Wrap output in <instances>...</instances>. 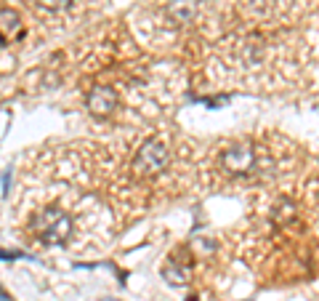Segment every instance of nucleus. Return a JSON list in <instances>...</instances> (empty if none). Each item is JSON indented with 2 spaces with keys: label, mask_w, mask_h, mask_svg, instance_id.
<instances>
[{
  "label": "nucleus",
  "mask_w": 319,
  "mask_h": 301,
  "mask_svg": "<svg viewBox=\"0 0 319 301\" xmlns=\"http://www.w3.org/2000/svg\"><path fill=\"white\" fill-rule=\"evenodd\" d=\"M32 232L45 243V245H61L72 237V219L61 208H45L43 213L35 216Z\"/></svg>",
  "instance_id": "1"
},
{
  "label": "nucleus",
  "mask_w": 319,
  "mask_h": 301,
  "mask_svg": "<svg viewBox=\"0 0 319 301\" xmlns=\"http://www.w3.org/2000/svg\"><path fill=\"white\" fill-rule=\"evenodd\" d=\"M168 147L162 144L160 139H146L144 144L139 147V152H136V173L141 176H155L160 173L165 166H168Z\"/></svg>",
  "instance_id": "2"
},
{
  "label": "nucleus",
  "mask_w": 319,
  "mask_h": 301,
  "mask_svg": "<svg viewBox=\"0 0 319 301\" xmlns=\"http://www.w3.org/2000/svg\"><path fill=\"white\" fill-rule=\"evenodd\" d=\"M117 104H120L117 91L109 88V86H96L85 96V107H88V112L96 117H109L112 112L117 110Z\"/></svg>",
  "instance_id": "3"
},
{
  "label": "nucleus",
  "mask_w": 319,
  "mask_h": 301,
  "mask_svg": "<svg viewBox=\"0 0 319 301\" xmlns=\"http://www.w3.org/2000/svg\"><path fill=\"white\" fill-rule=\"evenodd\" d=\"M221 163H224V168H226L229 173L242 176V173L253 171V166H255V150H253L250 144L229 147V150L224 152V157H221Z\"/></svg>",
  "instance_id": "4"
},
{
  "label": "nucleus",
  "mask_w": 319,
  "mask_h": 301,
  "mask_svg": "<svg viewBox=\"0 0 319 301\" xmlns=\"http://www.w3.org/2000/svg\"><path fill=\"white\" fill-rule=\"evenodd\" d=\"M199 14V0H170L165 5V21L170 27H184L192 24Z\"/></svg>",
  "instance_id": "5"
},
{
  "label": "nucleus",
  "mask_w": 319,
  "mask_h": 301,
  "mask_svg": "<svg viewBox=\"0 0 319 301\" xmlns=\"http://www.w3.org/2000/svg\"><path fill=\"white\" fill-rule=\"evenodd\" d=\"M0 35L5 40H16V38L24 35V24H21V16L14 8H0Z\"/></svg>",
  "instance_id": "6"
},
{
  "label": "nucleus",
  "mask_w": 319,
  "mask_h": 301,
  "mask_svg": "<svg viewBox=\"0 0 319 301\" xmlns=\"http://www.w3.org/2000/svg\"><path fill=\"white\" fill-rule=\"evenodd\" d=\"M162 280H168L170 285H186L189 282V269L176 264V261H170V264L162 266Z\"/></svg>",
  "instance_id": "7"
},
{
  "label": "nucleus",
  "mask_w": 319,
  "mask_h": 301,
  "mask_svg": "<svg viewBox=\"0 0 319 301\" xmlns=\"http://www.w3.org/2000/svg\"><path fill=\"white\" fill-rule=\"evenodd\" d=\"M37 3H43L45 8H67L72 0H37Z\"/></svg>",
  "instance_id": "8"
},
{
  "label": "nucleus",
  "mask_w": 319,
  "mask_h": 301,
  "mask_svg": "<svg viewBox=\"0 0 319 301\" xmlns=\"http://www.w3.org/2000/svg\"><path fill=\"white\" fill-rule=\"evenodd\" d=\"M24 256L21 251H0V261H11V259H19Z\"/></svg>",
  "instance_id": "9"
},
{
  "label": "nucleus",
  "mask_w": 319,
  "mask_h": 301,
  "mask_svg": "<svg viewBox=\"0 0 319 301\" xmlns=\"http://www.w3.org/2000/svg\"><path fill=\"white\" fill-rule=\"evenodd\" d=\"M8 181H11V168L3 173V195H8Z\"/></svg>",
  "instance_id": "10"
},
{
  "label": "nucleus",
  "mask_w": 319,
  "mask_h": 301,
  "mask_svg": "<svg viewBox=\"0 0 319 301\" xmlns=\"http://www.w3.org/2000/svg\"><path fill=\"white\" fill-rule=\"evenodd\" d=\"M0 301H14V299H11V296H8V293H5V291H3V285H0Z\"/></svg>",
  "instance_id": "11"
},
{
  "label": "nucleus",
  "mask_w": 319,
  "mask_h": 301,
  "mask_svg": "<svg viewBox=\"0 0 319 301\" xmlns=\"http://www.w3.org/2000/svg\"><path fill=\"white\" fill-rule=\"evenodd\" d=\"M3 40H5V38H3V35H0V48H3Z\"/></svg>",
  "instance_id": "12"
},
{
  "label": "nucleus",
  "mask_w": 319,
  "mask_h": 301,
  "mask_svg": "<svg viewBox=\"0 0 319 301\" xmlns=\"http://www.w3.org/2000/svg\"><path fill=\"white\" fill-rule=\"evenodd\" d=\"M186 301H197V296H189V299H186Z\"/></svg>",
  "instance_id": "13"
},
{
  "label": "nucleus",
  "mask_w": 319,
  "mask_h": 301,
  "mask_svg": "<svg viewBox=\"0 0 319 301\" xmlns=\"http://www.w3.org/2000/svg\"><path fill=\"white\" fill-rule=\"evenodd\" d=\"M101 301H115V299H101Z\"/></svg>",
  "instance_id": "14"
}]
</instances>
